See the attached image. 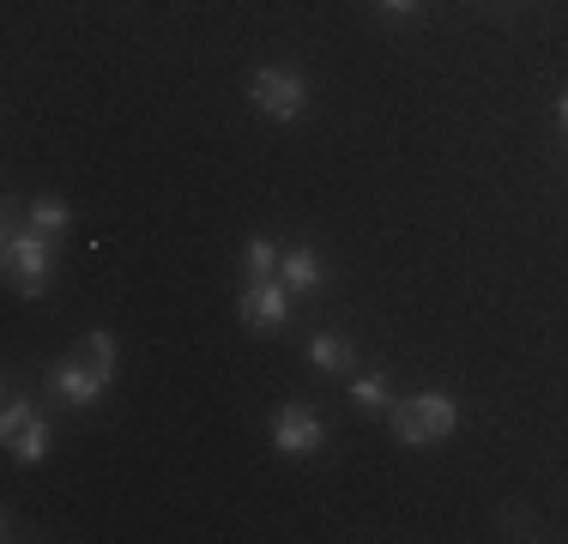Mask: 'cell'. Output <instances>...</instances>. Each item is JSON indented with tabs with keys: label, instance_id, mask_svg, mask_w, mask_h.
Returning a JSON list of instances; mask_svg holds the SVG:
<instances>
[{
	"label": "cell",
	"instance_id": "obj_1",
	"mask_svg": "<svg viewBox=\"0 0 568 544\" xmlns=\"http://www.w3.org/2000/svg\"><path fill=\"white\" fill-rule=\"evenodd\" d=\"M49 242H55V236L19 230L7 218V279L19 284L24 296H43V284H49Z\"/></svg>",
	"mask_w": 568,
	"mask_h": 544
},
{
	"label": "cell",
	"instance_id": "obj_5",
	"mask_svg": "<svg viewBox=\"0 0 568 544\" xmlns=\"http://www.w3.org/2000/svg\"><path fill=\"white\" fill-rule=\"evenodd\" d=\"M49 393H55L61 405H91L103 393V375L85 370V363H55V370H49Z\"/></svg>",
	"mask_w": 568,
	"mask_h": 544
},
{
	"label": "cell",
	"instance_id": "obj_8",
	"mask_svg": "<svg viewBox=\"0 0 568 544\" xmlns=\"http://www.w3.org/2000/svg\"><path fill=\"white\" fill-rule=\"evenodd\" d=\"M7 447H12V454H19V460H24V466H37V460L49 454V417L37 412V417H31V424H24L19 435H7Z\"/></svg>",
	"mask_w": 568,
	"mask_h": 544
},
{
	"label": "cell",
	"instance_id": "obj_4",
	"mask_svg": "<svg viewBox=\"0 0 568 544\" xmlns=\"http://www.w3.org/2000/svg\"><path fill=\"white\" fill-rule=\"evenodd\" d=\"M273 442H278V454H315V447L327 442V424H321L315 405H278Z\"/></svg>",
	"mask_w": 568,
	"mask_h": 544
},
{
	"label": "cell",
	"instance_id": "obj_16",
	"mask_svg": "<svg viewBox=\"0 0 568 544\" xmlns=\"http://www.w3.org/2000/svg\"><path fill=\"white\" fill-rule=\"evenodd\" d=\"M375 7H382V12H399V19H405V12H424V0H375Z\"/></svg>",
	"mask_w": 568,
	"mask_h": 544
},
{
	"label": "cell",
	"instance_id": "obj_10",
	"mask_svg": "<svg viewBox=\"0 0 568 544\" xmlns=\"http://www.w3.org/2000/svg\"><path fill=\"white\" fill-rule=\"evenodd\" d=\"M67 224H73V212H67L61 200H49V194L31 200V230H37V236H61Z\"/></svg>",
	"mask_w": 568,
	"mask_h": 544
},
{
	"label": "cell",
	"instance_id": "obj_11",
	"mask_svg": "<svg viewBox=\"0 0 568 544\" xmlns=\"http://www.w3.org/2000/svg\"><path fill=\"white\" fill-rule=\"evenodd\" d=\"M242 266H248V279H273V272H278V242L273 236H248Z\"/></svg>",
	"mask_w": 568,
	"mask_h": 544
},
{
	"label": "cell",
	"instance_id": "obj_2",
	"mask_svg": "<svg viewBox=\"0 0 568 544\" xmlns=\"http://www.w3.org/2000/svg\"><path fill=\"white\" fill-rule=\"evenodd\" d=\"M248 98L261 115H273V121H296L308 109V85L296 73H284V67H261L254 73V85H248Z\"/></svg>",
	"mask_w": 568,
	"mask_h": 544
},
{
	"label": "cell",
	"instance_id": "obj_7",
	"mask_svg": "<svg viewBox=\"0 0 568 544\" xmlns=\"http://www.w3.org/2000/svg\"><path fill=\"white\" fill-rule=\"evenodd\" d=\"M278 272H284V284H291V291H321V261H315V249H284Z\"/></svg>",
	"mask_w": 568,
	"mask_h": 544
},
{
	"label": "cell",
	"instance_id": "obj_12",
	"mask_svg": "<svg viewBox=\"0 0 568 544\" xmlns=\"http://www.w3.org/2000/svg\"><path fill=\"white\" fill-rule=\"evenodd\" d=\"M85 351H91V370L110 381L115 375V333H103V326H98V333H85Z\"/></svg>",
	"mask_w": 568,
	"mask_h": 544
},
{
	"label": "cell",
	"instance_id": "obj_3",
	"mask_svg": "<svg viewBox=\"0 0 568 544\" xmlns=\"http://www.w3.org/2000/svg\"><path fill=\"white\" fill-rule=\"evenodd\" d=\"M284 291H291V284H284L278 272H273V279H248V284H242V296H236V321L242 326H284V321H291V296H284Z\"/></svg>",
	"mask_w": 568,
	"mask_h": 544
},
{
	"label": "cell",
	"instance_id": "obj_17",
	"mask_svg": "<svg viewBox=\"0 0 568 544\" xmlns=\"http://www.w3.org/2000/svg\"><path fill=\"white\" fill-rule=\"evenodd\" d=\"M557 115H562V128H568V91H562V103H557Z\"/></svg>",
	"mask_w": 568,
	"mask_h": 544
},
{
	"label": "cell",
	"instance_id": "obj_14",
	"mask_svg": "<svg viewBox=\"0 0 568 544\" xmlns=\"http://www.w3.org/2000/svg\"><path fill=\"white\" fill-rule=\"evenodd\" d=\"M387 417H394V435H399L405 447H424V435H417V412H412V400L387 405Z\"/></svg>",
	"mask_w": 568,
	"mask_h": 544
},
{
	"label": "cell",
	"instance_id": "obj_6",
	"mask_svg": "<svg viewBox=\"0 0 568 544\" xmlns=\"http://www.w3.org/2000/svg\"><path fill=\"white\" fill-rule=\"evenodd\" d=\"M412 412H417V435H424V442H448L454 424H459V405L448 393H417Z\"/></svg>",
	"mask_w": 568,
	"mask_h": 544
},
{
	"label": "cell",
	"instance_id": "obj_15",
	"mask_svg": "<svg viewBox=\"0 0 568 544\" xmlns=\"http://www.w3.org/2000/svg\"><path fill=\"white\" fill-rule=\"evenodd\" d=\"M31 417H37V405H31V400H19V393H12V400H7V412H0V430H7V435H19L24 424H31Z\"/></svg>",
	"mask_w": 568,
	"mask_h": 544
},
{
	"label": "cell",
	"instance_id": "obj_13",
	"mask_svg": "<svg viewBox=\"0 0 568 544\" xmlns=\"http://www.w3.org/2000/svg\"><path fill=\"white\" fill-rule=\"evenodd\" d=\"M351 400H357L363 412H375V405H387V375H357V381H351Z\"/></svg>",
	"mask_w": 568,
	"mask_h": 544
},
{
	"label": "cell",
	"instance_id": "obj_9",
	"mask_svg": "<svg viewBox=\"0 0 568 544\" xmlns=\"http://www.w3.org/2000/svg\"><path fill=\"white\" fill-rule=\"evenodd\" d=\"M308 363L339 375V370H351V345H345L339 333H315V339H308Z\"/></svg>",
	"mask_w": 568,
	"mask_h": 544
}]
</instances>
